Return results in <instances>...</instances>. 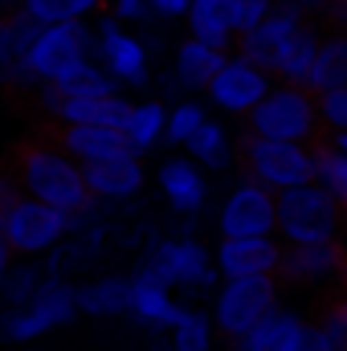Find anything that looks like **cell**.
Listing matches in <instances>:
<instances>
[{
    "mask_svg": "<svg viewBox=\"0 0 347 351\" xmlns=\"http://www.w3.org/2000/svg\"><path fill=\"white\" fill-rule=\"evenodd\" d=\"M12 258H16V254H12V245L4 241V233H0V286H4V278H8V269H12Z\"/></svg>",
    "mask_w": 347,
    "mask_h": 351,
    "instance_id": "obj_44",
    "label": "cell"
},
{
    "mask_svg": "<svg viewBox=\"0 0 347 351\" xmlns=\"http://www.w3.org/2000/svg\"><path fill=\"white\" fill-rule=\"evenodd\" d=\"M278 237L286 245L347 241V208L319 180L278 192Z\"/></svg>",
    "mask_w": 347,
    "mask_h": 351,
    "instance_id": "obj_2",
    "label": "cell"
},
{
    "mask_svg": "<svg viewBox=\"0 0 347 351\" xmlns=\"http://www.w3.org/2000/svg\"><path fill=\"white\" fill-rule=\"evenodd\" d=\"M25 192H21V184H16V176L12 172H0V225H4V217L16 208V200H21Z\"/></svg>",
    "mask_w": 347,
    "mask_h": 351,
    "instance_id": "obj_39",
    "label": "cell"
},
{
    "mask_svg": "<svg viewBox=\"0 0 347 351\" xmlns=\"http://www.w3.org/2000/svg\"><path fill=\"white\" fill-rule=\"evenodd\" d=\"M307 327H311L307 315H298L290 306H278V311H270L261 319L250 335H241L233 343V351H294L298 339L307 335Z\"/></svg>",
    "mask_w": 347,
    "mask_h": 351,
    "instance_id": "obj_22",
    "label": "cell"
},
{
    "mask_svg": "<svg viewBox=\"0 0 347 351\" xmlns=\"http://www.w3.org/2000/svg\"><path fill=\"white\" fill-rule=\"evenodd\" d=\"M156 184H160L164 200L172 204V213H180V217L200 213V208H204V200H208V180H204V168H200L196 160H188V156H172V160H164V164H160V172H156Z\"/></svg>",
    "mask_w": 347,
    "mask_h": 351,
    "instance_id": "obj_19",
    "label": "cell"
},
{
    "mask_svg": "<svg viewBox=\"0 0 347 351\" xmlns=\"http://www.w3.org/2000/svg\"><path fill=\"white\" fill-rule=\"evenodd\" d=\"M94 53H98V66L123 82V86H147L152 70H147V49L139 37H131L123 29L119 16L110 12H98V33H94Z\"/></svg>",
    "mask_w": 347,
    "mask_h": 351,
    "instance_id": "obj_13",
    "label": "cell"
},
{
    "mask_svg": "<svg viewBox=\"0 0 347 351\" xmlns=\"http://www.w3.org/2000/svg\"><path fill=\"white\" fill-rule=\"evenodd\" d=\"M274 4H278V0H241V37L258 29L261 21L274 12Z\"/></svg>",
    "mask_w": 347,
    "mask_h": 351,
    "instance_id": "obj_38",
    "label": "cell"
},
{
    "mask_svg": "<svg viewBox=\"0 0 347 351\" xmlns=\"http://www.w3.org/2000/svg\"><path fill=\"white\" fill-rule=\"evenodd\" d=\"M225 62H229L225 49H213V45H204V41H196V37H184V41L176 45L172 78H176V86L192 90V94H200V90L208 94L213 78L221 74Z\"/></svg>",
    "mask_w": 347,
    "mask_h": 351,
    "instance_id": "obj_23",
    "label": "cell"
},
{
    "mask_svg": "<svg viewBox=\"0 0 347 351\" xmlns=\"http://www.w3.org/2000/svg\"><path fill=\"white\" fill-rule=\"evenodd\" d=\"M274 90V74L258 70L254 62H246L241 53H229V62L221 66V74L208 86V102L225 114H241L250 119V110L265 102V94Z\"/></svg>",
    "mask_w": 347,
    "mask_h": 351,
    "instance_id": "obj_14",
    "label": "cell"
},
{
    "mask_svg": "<svg viewBox=\"0 0 347 351\" xmlns=\"http://www.w3.org/2000/svg\"><path fill=\"white\" fill-rule=\"evenodd\" d=\"M307 90L323 94V90H347V33H327L319 45V58L311 66Z\"/></svg>",
    "mask_w": 347,
    "mask_h": 351,
    "instance_id": "obj_27",
    "label": "cell"
},
{
    "mask_svg": "<svg viewBox=\"0 0 347 351\" xmlns=\"http://www.w3.org/2000/svg\"><path fill=\"white\" fill-rule=\"evenodd\" d=\"M147 8L156 16H164V21H180V16H188L192 0H147Z\"/></svg>",
    "mask_w": 347,
    "mask_h": 351,
    "instance_id": "obj_41",
    "label": "cell"
},
{
    "mask_svg": "<svg viewBox=\"0 0 347 351\" xmlns=\"http://www.w3.org/2000/svg\"><path fill=\"white\" fill-rule=\"evenodd\" d=\"M82 172H86L94 200H131L147 184L143 156H115V160H102V164H86Z\"/></svg>",
    "mask_w": 347,
    "mask_h": 351,
    "instance_id": "obj_21",
    "label": "cell"
},
{
    "mask_svg": "<svg viewBox=\"0 0 347 351\" xmlns=\"http://www.w3.org/2000/svg\"><path fill=\"white\" fill-rule=\"evenodd\" d=\"M184 311H188V306H180V302H176L172 286H168L156 269H147V265H139V269H135V278H131V315H135L143 327L172 331Z\"/></svg>",
    "mask_w": 347,
    "mask_h": 351,
    "instance_id": "obj_18",
    "label": "cell"
},
{
    "mask_svg": "<svg viewBox=\"0 0 347 351\" xmlns=\"http://www.w3.org/2000/svg\"><path fill=\"white\" fill-rule=\"evenodd\" d=\"M315 323L323 327V335L331 339V348L347 351V294L327 298V306L319 311V319H315Z\"/></svg>",
    "mask_w": 347,
    "mask_h": 351,
    "instance_id": "obj_35",
    "label": "cell"
},
{
    "mask_svg": "<svg viewBox=\"0 0 347 351\" xmlns=\"http://www.w3.org/2000/svg\"><path fill=\"white\" fill-rule=\"evenodd\" d=\"M94 53V33L86 21H66V25H45L41 37L33 41V49L21 58L12 90H41L62 82L66 74H74L82 62Z\"/></svg>",
    "mask_w": 347,
    "mask_h": 351,
    "instance_id": "obj_3",
    "label": "cell"
},
{
    "mask_svg": "<svg viewBox=\"0 0 347 351\" xmlns=\"http://www.w3.org/2000/svg\"><path fill=\"white\" fill-rule=\"evenodd\" d=\"M294 4H298L307 16H323V12L331 8V0H294Z\"/></svg>",
    "mask_w": 347,
    "mask_h": 351,
    "instance_id": "obj_45",
    "label": "cell"
},
{
    "mask_svg": "<svg viewBox=\"0 0 347 351\" xmlns=\"http://www.w3.org/2000/svg\"><path fill=\"white\" fill-rule=\"evenodd\" d=\"M106 12L119 21H143L152 8H147V0H106Z\"/></svg>",
    "mask_w": 347,
    "mask_h": 351,
    "instance_id": "obj_40",
    "label": "cell"
},
{
    "mask_svg": "<svg viewBox=\"0 0 347 351\" xmlns=\"http://www.w3.org/2000/svg\"><path fill=\"white\" fill-rule=\"evenodd\" d=\"M16 78V53H12V41H8V21L0 16V90L12 86Z\"/></svg>",
    "mask_w": 347,
    "mask_h": 351,
    "instance_id": "obj_37",
    "label": "cell"
},
{
    "mask_svg": "<svg viewBox=\"0 0 347 351\" xmlns=\"http://www.w3.org/2000/svg\"><path fill=\"white\" fill-rule=\"evenodd\" d=\"M323 37H327V33H323L315 21H307V25L294 33L290 49H286V58H282V66H278V78H282V82H290V86H307V78H311V66H315V58H319Z\"/></svg>",
    "mask_w": 347,
    "mask_h": 351,
    "instance_id": "obj_28",
    "label": "cell"
},
{
    "mask_svg": "<svg viewBox=\"0 0 347 351\" xmlns=\"http://www.w3.org/2000/svg\"><path fill=\"white\" fill-rule=\"evenodd\" d=\"M143 265L156 269L172 290L176 286H180V290H208V286L221 278L213 250H208L204 241H196V237H172V241H160Z\"/></svg>",
    "mask_w": 347,
    "mask_h": 351,
    "instance_id": "obj_11",
    "label": "cell"
},
{
    "mask_svg": "<svg viewBox=\"0 0 347 351\" xmlns=\"http://www.w3.org/2000/svg\"><path fill=\"white\" fill-rule=\"evenodd\" d=\"M237 164L246 180H258L270 192H290L315 180V147L307 143H278L261 135H241L237 139Z\"/></svg>",
    "mask_w": 347,
    "mask_h": 351,
    "instance_id": "obj_5",
    "label": "cell"
},
{
    "mask_svg": "<svg viewBox=\"0 0 347 351\" xmlns=\"http://www.w3.org/2000/svg\"><path fill=\"white\" fill-rule=\"evenodd\" d=\"M323 21H327L331 33H347V0H331V8L323 12Z\"/></svg>",
    "mask_w": 347,
    "mask_h": 351,
    "instance_id": "obj_43",
    "label": "cell"
},
{
    "mask_svg": "<svg viewBox=\"0 0 347 351\" xmlns=\"http://www.w3.org/2000/svg\"><path fill=\"white\" fill-rule=\"evenodd\" d=\"M74 225H78V217H70V213H62V208H53V204H45V200L21 196L16 208L4 217L0 233H4V241L12 245L16 258H41V254H49V250H58V245L70 237Z\"/></svg>",
    "mask_w": 347,
    "mask_h": 351,
    "instance_id": "obj_8",
    "label": "cell"
},
{
    "mask_svg": "<svg viewBox=\"0 0 347 351\" xmlns=\"http://www.w3.org/2000/svg\"><path fill=\"white\" fill-rule=\"evenodd\" d=\"M53 143L66 156H74L82 168L86 164H102V160H115V156H135L131 139L119 127H53Z\"/></svg>",
    "mask_w": 347,
    "mask_h": 351,
    "instance_id": "obj_20",
    "label": "cell"
},
{
    "mask_svg": "<svg viewBox=\"0 0 347 351\" xmlns=\"http://www.w3.org/2000/svg\"><path fill=\"white\" fill-rule=\"evenodd\" d=\"M315 98H319L323 135H339V131H347V90H323V94H315Z\"/></svg>",
    "mask_w": 347,
    "mask_h": 351,
    "instance_id": "obj_36",
    "label": "cell"
},
{
    "mask_svg": "<svg viewBox=\"0 0 347 351\" xmlns=\"http://www.w3.org/2000/svg\"><path fill=\"white\" fill-rule=\"evenodd\" d=\"M123 135L131 139V152L135 156H147L156 143H164L168 135V106L160 98H147V102H135L131 114H127V127Z\"/></svg>",
    "mask_w": 347,
    "mask_h": 351,
    "instance_id": "obj_26",
    "label": "cell"
},
{
    "mask_svg": "<svg viewBox=\"0 0 347 351\" xmlns=\"http://www.w3.org/2000/svg\"><path fill=\"white\" fill-rule=\"evenodd\" d=\"M41 269L33 262H25V265H12L8 269V278H4V286H0V294L8 298V311H16V306H25L37 290H41Z\"/></svg>",
    "mask_w": 347,
    "mask_h": 351,
    "instance_id": "obj_34",
    "label": "cell"
},
{
    "mask_svg": "<svg viewBox=\"0 0 347 351\" xmlns=\"http://www.w3.org/2000/svg\"><path fill=\"white\" fill-rule=\"evenodd\" d=\"M327 139H331V143H335V147L347 156V131H339V135H327Z\"/></svg>",
    "mask_w": 347,
    "mask_h": 351,
    "instance_id": "obj_46",
    "label": "cell"
},
{
    "mask_svg": "<svg viewBox=\"0 0 347 351\" xmlns=\"http://www.w3.org/2000/svg\"><path fill=\"white\" fill-rule=\"evenodd\" d=\"M21 192L33 200H45L70 217H86L94 208V192L86 184V172L74 156H66L53 139H25L12 156V168Z\"/></svg>",
    "mask_w": 347,
    "mask_h": 351,
    "instance_id": "obj_1",
    "label": "cell"
},
{
    "mask_svg": "<svg viewBox=\"0 0 347 351\" xmlns=\"http://www.w3.org/2000/svg\"><path fill=\"white\" fill-rule=\"evenodd\" d=\"M307 21H311V16H307L294 0H278L274 12L261 21L254 33L237 37V49H233V53H241L246 62H254V66L265 70V74H278V66H282V58H286L294 33H298Z\"/></svg>",
    "mask_w": 347,
    "mask_h": 351,
    "instance_id": "obj_12",
    "label": "cell"
},
{
    "mask_svg": "<svg viewBox=\"0 0 347 351\" xmlns=\"http://www.w3.org/2000/svg\"><path fill=\"white\" fill-rule=\"evenodd\" d=\"M315 180L347 208V156L331 139H319L315 143Z\"/></svg>",
    "mask_w": 347,
    "mask_h": 351,
    "instance_id": "obj_32",
    "label": "cell"
},
{
    "mask_svg": "<svg viewBox=\"0 0 347 351\" xmlns=\"http://www.w3.org/2000/svg\"><path fill=\"white\" fill-rule=\"evenodd\" d=\"M278 282L294 290H331L347 282V241H323V245H286Z\"/></svg>",
    "mask_w": 347,
    "mask_h": 351,
    "instance_id": "obj_10",
    "label": "cell"
},
{
    "mask_svg": "<svg viewBox=\"0 0 347 351\" xmlns=\"http://www.w3.org/2000/svg\"><path fill=\"white\" fill-rule=\"evenodd\" d=\"M41 110L58 123V127H127L131 114V98L123 94H86V98H58L49 90H37Z\"/></svg>",
    "mask_w": 347,
    "mask_h": 351,
    "instance_id": "obj_15",
    "label": "cell"
},
{
    "mask_svg": "<svg viewBox=\"0 0 347 351\" xmlns=\"http://www.w3.org/2000/svg\"><path fill=\"white\" fill-rule=\"evenodd\" d=\"M78 315H82V311H78V286H70V282H62V278H45L41 290H37L25 306L8 311V315L0 319V335H4L8 343H33V339L49 335V331L74 323Z\"/></svg>",
    "mask_w": 347,
    "mask_h": 351,
    "instance_id": "obj_7",
    "label": "cell"
},
{
    "mask_svg": "<svg viewBox=\"0 0 347 351\" xmlns=\"http://www.w3.org/2000/svg\"><path fill=\"white\" fill-rule=\"evenodd\" d=\"M217 233L221 237H278V192L241 176V184L221 200Z\"/></svg>",
    "mask_w": 347,
    "mask_h": 351,
    "instance_id": "obj_9",
    "label": "cell"
},
{
    "mask_svg": "<svg viewBox=\"0 0 347 351\" xmlns=\"http://www.w3.org/2000/svg\"><path fill=\"white\" fill-rule=\"evenodd\" d=\"M41 25H66V21H90L106 8V0H21Z\"/></svg>",
    "mask_w": 347,
    "mask_h": 351,
    "instance_id": "obj_31",
    "label": "cell"
},
{
    "mask_svg": "<svg viewBox=\"0 0 347 351\" xmlns=\"http://www.w3.org/2000/svg\"><path fill=\"white\" fill-rule=\"evenodd\" d=\"M78 311L90 319H115L131 315V278L123 274H102L78 286Z\"/></svg>",
    "mask_w": 347,
    "mask_h": 351,
    "instance_id": "obj_24",
    "label": "cell"
},
{
    "mask_svg": "<svg viewBox=\"0 0 347 351\" xmlns=\"http://www.w3.org/2000/svg\"><path fill=\"white\" fill-rule=\"evenodd\" d=\"M282 237H221L213 258L221 278H265L282 265Z\"/></svg>",
    "mask_w": 347,
    "mask_h": 351,
    "instance_id": "obj_16",
    "label": "cell"
},
{
    "mask_svg": "<svg viewBox=\"0 0 347 351\" xmlns=\"http://www.w3.org/2000/svg\"><path fill=\"white\" fill-rule=\"evenodd\" d=\"M246 131L261 135V139H278V143H307V147H315L319 139H327L323 123H319V98H315V90L290 86V82H278L265 94V102H258L250 110Z\"/></svg>",
    "mask_w": 347,
    "mask_h": 351,
    "instance_id": "obj_4",
    "label": "cell"
},
{
    "mask_svg": "<svg viewBox=\"0 0 347 351\" xmlns=\"http://www.w3.org/2000/svg\"><path fill=\"white\" fill-rule=\"evenodd\" d=\"M294 351H335V348H331V339L323 335V327H319V323H311V327H307V335L298 339V348H294Z\"/></svg>",
    "mask_w": 347,
    "mask_h": 351,
    "instance_id": "obj_42",
    "label": "cell"
},
{
    "mask_svg": "<svg viewBox=\"0 0 347 351\" xmlns=\"http://www.w3.org/2000/svg\"><path fill=\"white\" fill-rule=\"evenodd\" d=\"M184 21H188V37L233 53L241 37V0H192Z\"/></svg>",
    "mask_w": 347,
    "mask_h": 351,
    "instance_id": "obj_17",
    "label": "cell"
},
{
    "mask_svg": "<svg viewBox=\"0 0 347 351\" xmlns=\"http://www.w3.org/2000/svg\"><path fill=\"white\" fill-rule=\"evenodd\" d=\"M119 82L98 66V62H82L74 74H66L62 82H53V86H41L49 90V94H58V98H86V94H119Z\"/></svg>",
    "mask_w": 347,
    "mask_h": 351,
    "instance_id": "obj_30",
    "label": "cell"
},
{
    "mask_svg": "<svg viewBox=\"0 0 347 351\" xmlns=\"http://www.w3.org/2000/svg\"><path fill=\"white\" fill-rule=\"evenodd\" d=\"M184 152H188V160H196L204 172H229V168L237 164V143H233L229 127L217 123V119H208V123L184 143Z\"/></svg>",
    "mask_w": 347,
    "mask_h": 351,
    "instance_id": "obj_25",
    "label": "cell"
},
{
    "mask_svg": "<svg viewBox=\"0 0 347 351\" xmlns=\"http://www.w3.org/2000/svg\"><path fill=\"white\" fill-rule=\"evenodd\" d=\"M282 306V282L278 274L265 278H221L217 294H213V323L221 331V339L237 343L241 335H250L270 311Z\"/></svg>",
    "mask_w": 347,
    "mask_h": 351,
    "instance_id": "obj_6",
    "label": "cell"
},
{
    "mask_svg": "<svg viewBox=\"0 0 347 351\" xmlns=\"http://www.w3.org/2000/svg\"><path fill=\"white\" fill-rule=\"evenodd\" d=\"M208 123V110L200 106V102H176L172 110H168V135H164V143H172V147H184L200 127Z\"/></svg>",
    "mask_w": 347,
    "mask_h": 351,
    "instance_id": "obj_33",
    "label": "cell"
},
{
    "mask_svg": "<svg viewBox=\"0 0 347 351\" xmlns=\"http://www.w3.org/2000/svg\"><path fill=\"white\" fill-rule=\"evenodd\" d=\"M168 335H172V351H213V343L221 339L213 315L200 311V306H188Z\"/></svg>",
    "mask_w": 347,
    "mask_h": 351,
    "instance_id": "obj_29",
    "label": "cell"
}]
</instances>
